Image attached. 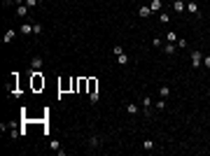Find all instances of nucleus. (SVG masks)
I'll return each instance as SVG.
<instances>
[{"mask_svg":"<svg viewBox=\"0 0 210 156\" xmlns=\"http://www.w3.org/2000/svg\"><path fill=\"white\" fill-rule=\"evenodd\" d=\"M31 79H33V91H40V88H44V77H42L40 70H33V72H31Z\"/></svg>","mask_w":210,"mask_h":156,"instance_id":"obj_1","label":"nucleus"},{"mask_svg":"<svg viewBox=\"0 0 210 156\" xmlns=\"http://www.w3.org/2000/svg\"><path fill=\"white\" fill-rule=\"evenodd\" d=\"M142 114H145V117H152V98H149V96L142 98Z\"/></svg>","mask_w":210,"mask_h":156,"instance_id":"obj_2","label":"nucleus"},{"mask_svg":"<svg viewBox=\"0 0 210 156\" xmlns=\"http://www.w3.org/2000/svg\"><path fill=\"white\" fill-rule=\"evenodd\" d=\"M201 63H203V54L191 51V68H201Z\"/></svg>","mask_w":210,"mask_h":156,"instance_id":"obj_3","label":"nucleus"},{"mask_svg":"<svg viewBox=\"0 0 210 156\" xmlns=\"http://www.w3.org/2000/svg\"><path fill=\"white\" fill-rule=\"evenodd\" d=\"M187 12H189V14H194V16H201V7L196 5L194 0H191V2H187Z\"/></svg>","mask_w":210,"mask_h":156,"instance_id":"obj_4","label":"nucleus"},{"mask_svg":"<svg viewBox=\"0 0 210 156\" xmlns=\"http://www.w3.org/2000/svg\"><path fill=\"white\" fill-rule=\"evenodd\" d=\"M149 14H152V10H149V5H142L140 10H138V16H140V19H147Z\"/></svg>","mask_w":210,"mask_h":156,"instance_id":"obj_5","label":"nucleus"},{"mask_svg":"<svg viewBox=\"0 0 210 156\" xmlns=\"http://www.w3.org/2000/svg\"><path fill=\"white\" fill-rule=\"evenodd\" d=\"M149 10H152V12H161L163 10V2H161V0H152V2H149Z\"/></svg>","mask_w":210,"mask_h":156,"instance_id":"obj_6","label":"nucleus"},{"mask_svg":"<svg viewBox=\"0 0 210 156\" xmlns=\"http://www.w3.org/2000/svg\"><path fill=\"white\" fill-rule=\"evenodd\" d=\"M28 12H31V7H28V5H19V7H16V16H23V19H26Z\"/></svg>","mask_w":210,"mask_h":156,"instance_id":"obj_7","label":"nucleus"},{"mask_svg":"<svg viewBox=\"0 0 210 156\" xmlns=\"http://www.w3.org/2000/svg\"><path fill=\"white\" fill-rule=\"evenodd\" d=\"M173 10L180 14V12H184V10H187V5H184L182 0H173Z\"/></svg>","mask_w":210,"mask_h":156,"instance_id":"obj_8","label":"nucleus"},{"mask_svg":"<svg viewBox=\"0 0 210 156\" xmlns=\"http://www.w3.org/2000/svg\"><path fill=\"white\" fill-rule=\"evenodd\" d=\"M40 68H42V58L35 56V58L31 61V72H33V70H40Z\"/></svg>","mask_w":210,"mask_h":156,"instance_id":"obj_9","label":"nucleus"},{"mask_svg":"<svg viewBox=\"0 0 210 156\" xmlns=\"http://www.w3.org/2000/svg\"><path fill=\"white\" fill-rule=\"evenodd\" d=\"M126 112H128V114H133V117H136L138 112H140V109H138V105H136V103H126Z\"/></svg>","mask_w":210,"mask_h":156,"instance_id":"obj_10","label":"nucleus"},{"mask_svg":"<svg viewBox=\"0 0 210 156\" xmlns=\"http://www.w3.org/2000/svg\"><path fill=\"white\" fill-rule=\"evenodd\" d=\"M159 96H161V98H163V100H166V98H168V96H170V86H168V84H163V86H161V88H159Z\"/></svg>","mask_w":210,"mask_h":156,"instance_id":"obj_11","label":"nucleus"},{"mask_svg":"<svg viewBox=\"0 0 210 156\" xmlns=\"http://www.w3.org/2000/svg\"><path fill=\"white\" fill-rule=\"evenodd\" d=\"M86 142H89V147H100V142H103V140H100L98 135H91V138H89Z\"/></svg>","mask_w":210,"mask_h":156,"instance_id":"obj_12","label":"nucleus"},{"mask_svg":"<svg viewBox=\"0 0 210 156\" xmlns=\"http://www.w3.org/2000/svg\"><path fill=\"white\" fill-rule=\"evenodd\" d=\"M19 31L23 33V35H31V33H33V23H21Z\"/></svg>","mask_w":210,"mask_h":156,"instance_id":"obj_13","label":"nucleus"},{"mask_svg":"<svg viewBox=\"0 0 210 156\" xmlns=\"http://www.w3.org/2000/svg\"><path fill=\"white\" fill-rule=\"evenodd\" d=\"M163 54H168V56H170V54H175V44H173V42H168L166 47H163Z\"/></svg>","mask_w":210,"mask_h":156,"instance_id":"obj_14","label":"nucleus"},{"mask_svg":"<svg viewBox=\"0 0 210 156\" xmlns=\"http://www.w3.org/2000/svg\"><path fill=\"white\" fill-rule=\"evenodd\" d=\"M14 35H16V31L12 28V31H7V33H5V37H2V40H5V42H12V40H14Z\"/></svg>","mask_w":210,"mask_h":156,"instance_id":"obj_15","label":"nucleus"},{"mask_svg":"<svg viewBox=\"0 0 210 156\" xmlns=\"http://www.w3.org/2000/svg\"><path fill=\"white\" fill-rule=\"evenodd\" d=\"M159 21H161V23H168V21H170V14L161 10V14H159Z\"/></svg>","mask_w":210,"mask_h":156,"instance_id":"obj_16","label":"nucleus"},{"mask_svg":"<svg viewBox=\"0 0 210 156\" xmlns=\"http://www.w3.org/2000/svg\"><path fill=\"white\" fill-rule=\"evenodd\" d=\"M166 40H168V42H173V44H175V42H178V35H175L173 31H168V33H166Z\"/></svg>","mask_w":210,"mask_h":156,"instance_id":"obj_17","label":"nucleus"},{"mask_svg":"<svg viewBox=\"0 0 210 156\" xmlns=\"http://www.w3.org/2000/svg\"><path fill=\"white\" fill-rule=\"evenodd\" d=\"M117 63H119V65H126V63H128V56H126V54H119V56H117Z\"/></svg>","mask_w":210,"mask_h":156,"instance_id":"obj_18","label":"nucleus"},{"mask_svg":"<svg viewBox=\"0 0 210 156\" xmlns=\"http://www.w3.org/2000/svg\"><path fill=\"white\" fill-rule=\"evenodd\" d=\"M40 33H42V26L40 23H33V35H40Z\"/></svg>","mask_w":210,"mask_h":156,"instance_id":"obj_19","label":"nucleus"},{"mask_svg":"<svg viewBox=\"0 0 210 156\" xmlns=\"http://www.w3.org/2000/svg\"><path fill=\"white\" fill-rule=\"evenodd\" d=\"M142 147H145V149H154V142L152 140H145V142H142Z\"/></svg>","mask_w":210,"mask_h":156,"instance_id":"obj_20","label":"nucleus"},{"mask_svg":"<svg viewBox=\"0 0 210 156\" xmlns=\"http://www.w3.org/2000/svg\"><path fill=\"white\" fill-rule=\"evenodd\" d=\"M26 5L31 7V10H33V7H37V5H40V2H37V0H26Z\"/></svg>","mask_w":210,"mask_h":156,"instance_id":"obj_21","label":"nucleus"},{"mask_svg":"<svg viewBox=\"0 0 210 156\" xmlns=\"http://www.w3.org/2000/svg\"><path fill=\"white\" fill-rule=\"evenodd\" d=\"M178 47H180V49H184V47H187V40H182V37H178Z\"/></svg>","mask_w":210,"mask_h":156,"instance_id":"obj_22","label":"nucleus"},{"mask_svg":"<svg viewBox=\"0 0 210 156\" xmlns=\"http://www.w3.org/2000/svg\"><path fill=\"white\" fill-rule=\"evenodd\" d=\"M112 51H115V56H119V54H124V49H121L119 44H115V49H112Z\"/></svg>","mask_w":210,"mask_h":156,"instance_id":"obj_23","label":"nucleus"},{"mask_svg":"<svg viewBox=\"0 0 210 156\" xmlns=\"http://www.w3.org/2000/svg\"><path fill=\"white\" fill-rule=\"evenodd\" d=\"M203 65H205V68H210V56H203Z\"/></svg>","mask_w":210,"mask_h":156,"instance_id":"obj_24","label":"nucleus"},{"mask_svg":"<svg viewBox=\"0 0 210 156\" xmlns=\"http://www.w3.org/2000/svg\"><path fill=\"white\" fill-rule=\"evenodd\" d=\"M37 2H44V0H37Z\"/></svg>","mask_w":210,"mask_h":156,"instance_id":"obj_25","label":"nucleus"}]
</instances>
